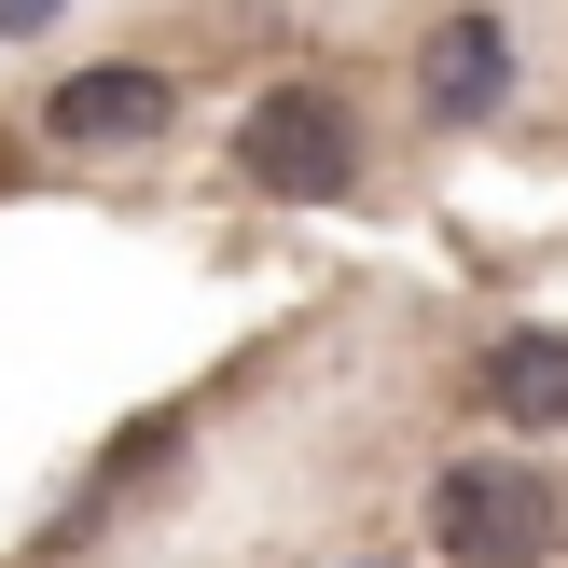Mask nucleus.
I'll return each instance as SVG.
<instances>
[{
    "mask_svg": "<svg viewBox=\"0 0 568 568\" xmlns=\"http://www.w3.org/2000/svg\"><path fill=\"white\" fill-rule=\"evenodd\" d=\"M430 541L458 568H541L568 541V486L541 458H458V471H430Z\"/></svg>",
    "mask_w": 568,
    "mask_h": 568,
    "instance_id": "nucleus-1",
    "label": "nucleus"
},
{
    "mask_svg": "<svg viewBox=\"0 0 568 568\" xmlns=\"http://www.w3.org/2000/svg\"><path fill=\"white\" fill-rule=\"evenodd\" d=\"M166 125H181V83L139 70V55H111V70H55V83H42V139H55V153H153Z\"/></svg>",
    "mask_w": 568,
    "mask_h": 568,
    "instance_id": "nucleus-3",
    "label": "nucleus"
},
{
    "mask_svg": "<svg viewBox=\"0 0 568 568\" xmlns=\"http://www.w3.org/2000/svg\"><path fill=\"white\" fill-rule=\"evenodd\" d=\"M55 14V0H0V28H14V42H28V28H42Z\"/></svg>",
    "mask_w": 568,
    "mask_h": 568,
    "instance_id": "nucleus-6",
    "label": "nucleus"
},
{
    "mask_svg": "<svg viewBox=\"0 0 568 568\" xmlns=\"http://www.w3.org/2000/svg\"><path fill=\"white\" fill-rule=\"evenodd\" d=\"M471 403H486L499 430H568V333H499V347L471 361Z\"/></svg>",
    "mask_w": 568,
    "mask_h": 568,
    "instance_id": "nucleus-5",
    "label": "nucleus"
},
{
    "mask_svg": "<svg viewBox=\"0 0 568 568\" xmlns=\"http://www.w3.org/2000/svg\"><path fill=\"white\" fill-rule=\"evenodd\" d=\"M236 166H250L264 194H292V209H320V194L361 181V125L320 98V83H292V98H264V111L236 125Z\"/></svg>",
    "mask_w": 568,
    "mask_h": 568,
    "instance_id": "nucleus-2",
    "label": "nucleus"
},
{
    "mask_svg": "<svg viewBox=\"0 0 568 568\" xmlns=\"http://www.w3.org/2000/svg\"><path fill=\"white\" fill-rule=\"evenodd\" d=\"M499 98H514V28L499 14H444L430 42H416V111H430V125H486Z\"/></svg>",
    "mask_w": 568,
    "mask_h": 568,
    "instance_id": "nucleus-4",
    "label": "nucleus"
}]
</instances>
